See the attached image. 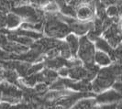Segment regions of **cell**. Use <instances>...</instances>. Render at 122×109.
Here are the masks:
<instances>
[{"mask_svg": "<svg viewBox=\"0 0 122 109\" xmlns=\"http://www.w3.org/2000/svg\"><path fill=\"white\" fill-rule=\"evenodd\" d=\"M42 32L48 38L61 40L69 33H71V30L68 24L60 19L56 16V14L47 13L44 16Z\"/></svg>", "mask_w": 122, "mask_h": 109, "instance_id": "obj_1", "label": "cell"}, {"mask_svg": "<svg viewBox=\"0 0 122 109\" xmlns=\"http://www.w3.org/2000/svg\"><path fill=\"white\" fill-rule=\"evenodd\" d=\"M96 52V47L86 35L79 37V48L76 53V58L82 61L83 65H89L95 63L94 57Z\"/></svg>", "mask_w": 122, "mask_h": 109, "instance_id": "obj_2", "label": "cell"}, {"mask_svg": "<svg viewBox=\"0 0 122 109\" xmlns=\"http://www.w3.org/2000/svg\"><path fill=\"white\" fill-rule=\"evenodd\" d=\"M12 12L17 14L21 19H25L24 22L30 23H39L44 20V15L41 11L36 9L31 6H19L13 7Z\"/></svg>", "mask_w": 122, "mask_h": 109, "instance_id": "obj_3", "label": "cell"}, {"mask_svg": "<svg viewBox=\"0 0 122 109\" xmlns=\"http://www.w3.org/2000/svg\"><path fill=\"white\" fill-rule=\"evenodd\" d=\"M96 103L99 104L109 103H117L121 101V94L117 93L114 89H107L105 91L99 93V94L97 95L95 99Z\"/></svg>", "mask_w": 122, "mask_h": 109, "instance_id": "obj_4", "label": "cell"}, {"mask_svg": "<svg viewBox=\"0 0 122 109\" xmlns=\"http://www.w3.org/2000/svg\"><path fill=\"white\" fill-rule=\"evenodd\" d=\"M94 44H95L96 50L104 51L105 53H107L111 58L113 62L116 61L115 55H114V49L110 46L108 42L107 41V40H105L103 37H98L97 39L94 41Z\"/></svg>", "mask_w": 122, "mask_h": 109, "instance_id": "obj_5", "label": "cell"}, {"mask_svg": "<svg viewBox=\"0 0 122 109\" xmlns=\"http://www.w3.org/2000/svg\"><path fill=\"white\" fill-rule=\"evenodd\" d=\"M0 48L8 52H13V53H17V54H20V53H24L26 51H28L30 50V47L25 46V45H21L19 43H17L12 40H8L6 41L5 44H3Z\"/></svg>", "mask_w": 122, "mask_h": 109, "instance_id": "obj_6", "label": "cell"}, {"mask_svg": "<svg viewBox=\"0 0 122 109\" xmlns=\"http://www.w3.org/2000/svg\"><path fill=\"white\" fill-rule=\"evenodd\" d=\"M65 42L67 43L68 47L70 49L72 58L76 59V53L79 48V36L73 34V33H69L65 36Z\"/></svg>", "mask_w": 122, "mask_h": 109, "instance_id": "obj_7", "label": "cell"}, {"mask_svg": "<svg viewBox=\"0 0 122 109\" xmlns=\"http://www.w3.org/2000/svg\"><path fill=\"white\" fill-rule=\"evenodd\" d=\"M75 12H76V18L83 21H88L94 16L93 8L87 5L79 6L77 9H75Z\"/></svg>", "mask_w": 122, "mask_h": 109, "instance_id": "obj_8", "label": "cell"}, {"mask_svg": "<svg viewBox=\"0 0 122 109\" xmlns=\"http://www.w3.org/2000/svg\"><path fill=\"white\" fill-rule=\"evenodd\" d=\"M94 61H95V63L97 64L99 67L108 66V65H110L113 62L112 60H111V58L107 53H105L104 51L98 50H96Z\"/></svg>", "mask_w": 122, "mask_h": 109, "instance_id": "obj_9", "label": "cell"}, {"mask_svg": "<svg viewBox=\"0 0 122 109\" xmlns=\"http://www.w3.org/2000/svg\"><path fill=\"white\" fill-rule=\"evenodd\" d=\"M22 22V19L20 17H18L17 14L13 12L7 13L6 14V28L7 30H16L20 26Z\"/></svg>", "mask_w": 122, "mask_h": 109, "instance_id": "obj_10", "label": "cell"}, {"mask_svg": "<svg viewBox=\"0 0 122 109\" xmlns=\"http://www.w3.org/2000/svg\"><path fill=\"white\" fill-rule=\"evenodd\" d=\"M95 104H97L96 101L90 97H87L76 103L71 109H91L92 106Z\"/></svg>", "mask_w": 122, "mask_h": 109, "instance_id": "obj_11", "label": "cell"}, {"mask_svg": "<svg viewBox=\"0 0 122 109\" xmlns=\"http://www.w3.org/2000/svg\"><path fill=\"white\" fill-rule=\"evenodd\" d=\"M58 48L60 50V56L62 57L65 60H70L72 59V55L70 49L68 47L67 43L65 42V40H60V43L58 45Z\"/></svg>", "mask_w": 122, "mask_h": 109, "instance_id": "obj_12", "label": "cell"}, {"mask_svg": "<svg viewBox=\"0 0 122 109\" xmlns=\"http://www.w3.org/2000/svg\"><path fill=\"white\" fill-rule=\"evenodd\" d=\"M60 12H61V14L64 15V16H66V17L76 18V12H75V9H74L71 5H66V4H64L63 6L60 7Z\"/></svg>", "mask_w": 122, "mask_h": 109, "instance_id": "obj_13", "label": "cell"}, {"mask_svg": "<svg viewBox=\"0 0 122 109\" xmlns=\"http://www.w3.org/2000/svg\"><path fill=\"white\" fill-rule=\"evenodd\" d=\"M106 15L109 18L120 17V8L116 5H109L106 9Z\"/></svg>", "mask_w": 122, "mask_h": 109, "instance_id": "obj_14", "label": "cell"}, {"mask_svg": "<svg viewBox=\"0 0 122 109\" xmlns=\"http://www.w3.org/2000/svg\"><path fill=\"white\" fill-rule=\"evenodd\" d=\"M33 89H34V92L35 94H38L40 95H42L45 93L49 91V85L46 84L45 83H37L36 84L33 86Z\"/></svg>", "mask_w": 122, "mask_h": 109, "instance_id": "obj_15", "label": "cell"}, {"mask_svg": "<svg viewBox=\"0 0 122 109\" xmlns=\"http://www.w3.org/2000/svg\"><path fill=\"white\" fill-rule=\"evenodd\" d=\"M58 9H59V6L55 3H48L46 6V8H45V10L49 11V12H56Z\"/></svg>", "mask_w": 122, "mask_h": 109, "instance_id": "obj_16", "label": "cell"}, {"mask_svg": "<svg viewBox=\"0 0 122 109\" xmlns=\"http://www.w3.org/2000/svg\"><path fill=\"white\" fill-rule=\"evenodd\" d=\"M6 14L4 11L0 10V30L6 28Z\"/></svg>", "mask_w": 122, "mask_h": 109, "instance_id": "obj_17", "label": "cell"}, {"mask_svg": "<svg viewBox=\"0 0 122 109\" xmlns=\"http://www.w3.org/2000/svg\"><path fill=\"white\" fill-rule=\"evenodd\" d=\"M117 103H109V104H100V109H117Z\"/></svg>", "mask_w": 122, "mask_h": 109, "instance_id": "obj_18", "label": "cell"}, {"mask_svg": "<svg viewBox=\"0 0 122 109\" xmlns=\"http://www.w3.org/2000/svg\"><path fill=\"white\" fill-rule=\"evenodd\" d=\"M6 41H7L6 35V34H4L3 32H1V31H0V47H1L3 44H5Z\"/></svg>", "mask_w": 122, "mask_h": 109, "instance_id": "obj_19", "label": "cell"}, {"mask_svg": "<svg viewBox=\"0 0 122 109\" xmlns=\"http://www.w3.org/2000/svg\"><path fill=\"white\" fill-rule=\"evenodd\" d=\"M70 1H71V0H64V2H65V3H69Z\"/></svg>", "mask_w": 122, "mask_h": 109, "instance_id": "obj_20", "label": "cell"}, {"mask_svg": "<svg viewBox=\"0 0 122 109\" xmlns=\"http://www.w3.org/2000/svg\"><path fill=\"white\" fill-rule=\"evenodd\" d=\"M1 96H2V92H1V90H0V99H1Z\"/></svg>", "mask_w": 122, "mask_h": 109, "instance_id": "obj_21", "label": "cell"}, {"mask_svg": "<svg viewBox=\"0 0 122 109\" xmlns=\"http://www.w3.org/2000/svg\"><path fill=\"white\" fill-rule=\"evenodd\" d=\"M102 1H107V0H102Z\"/></svg>", "mask_w": 122, "mask_h": 109, "instance_id": "obj_22", "label": "cell"}]
</instances>
